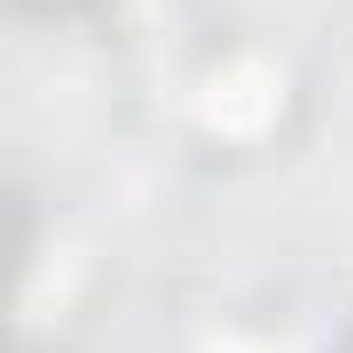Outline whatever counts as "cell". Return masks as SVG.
Wrapping results in <instances>:
<instances>
[{"instance_id":"cell-1","label":"cell","mask_w":353,"mask_h":353,"mask_svg":"<svg viewBox=\"0 0 353 353\" xmlns=\"http://www.w3.org/2000/svg\"><path fill=\"white\" fill-rule=\"evenodd\" d=\"M270 104H277V83H270L263 70H236V77H222V83H215L208 118H215V125L250 132V125H263V118H270Z\"/></svg>"}]
</instances>
